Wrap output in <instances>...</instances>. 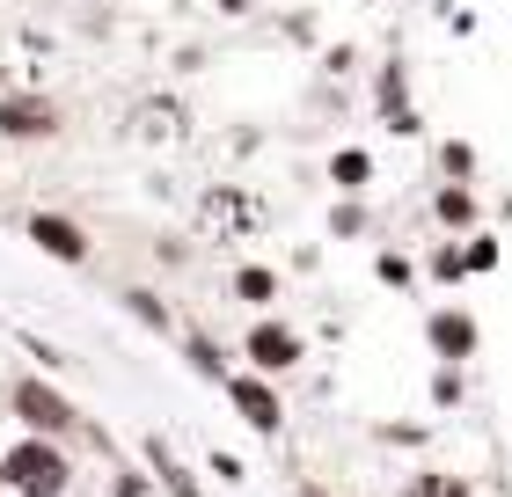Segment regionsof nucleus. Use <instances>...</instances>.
Wrapping results in <instances>:
<instances>
[{
    "label": "nucleus",
    "instance_id": "nucleus-1",
    "mask_svg": "<svg viewBox=\"0 0 512 497\" xmlns=\"http://www.w3.org/2000/svg\"><path fill=\"white\" fill-rule=\"evenodd\" d=\"M66 454L59 446H44V439H22V446H8V461H0V483H15L22 497H66Z\"/></svg>",
    "mask_w": 512,
    "mask_h": 497
},
{
    "label": "nucleus",
    "instance_id": "nucleus-2",
    "mask_svg": "<svg viewBox=\"0 0 512 497\" xmlns=\"http://www.w3.org/2000/svg\"><path fill=\"white\" fill-rule=\"evenodd\" d=\"M198 227L213 234V242H242V234H256L264 227V198H249V191H205V205H198Z\"/></svg>",
    "mask_w": 512,
    "mask_h": 497
},
{
    "label": "nucleus",
    "instance_id": "nucleus-3",
    "mask_svg": "<svg viewBox=\"0 0 512 497\" xmlns=\"http://www.w3.org/2000/svg\"><path fill=\"white\" fill-rule=\"evenodd\" d=\"M0 132H8V139H52L59 132V110L44 96H8V103H0Z\"/></svg>",
    "mask_w": 512,
    "mask_h": 497
},
{
    "label": "nucleus",
    "instance_id": "nucleus-4",
    "mask_svg": "<svg viewBox=\"0 0 512 497\" xmlns=\"http://www.w3.org/2000/svg\"><path fill=\"white\" fill-rule=\"evenodd\" d=\"M15 410L37 424V432H66V424H74V402L66 395H52L44 381H15Z\"/></svg>",
    "mask_w": 512,
    "mask_h": 497
},
{
    "label": "nucleus",
    "instance_id": "nucleus-5",
    "mask_svg": "<svg viewBox=\"0 0 512 497\" xmlns=\"http://www.w3.org/2000/svg\"><path fill=\"white\" fill-rule=\"evenodd\" d=\"M30 242H37L44 256H59V264H81V256H88V234H81L74 220H59V212H37V220H30Z\"/></svg>",
    "mask_w": 512,
    "mask_h": 497
},
{
    "label": "nucleus",
    "instance_id": "nucleus-6",
    "mask_svg": "<svg viewBox=\"0 0 512 497\" xmlns=\"http://www.w3.org/2000/svg\"><path fill=\"white\" fill-rule=\"evenodd\" d=\"M249 359L264 366V373H286V366H300V337L286 322H256L249 329Z\"/></svg>",
    "mask_w": 512,
    "mask_h": 497
},
{
    "label": "nucleus",
    "instance_id": "nucleus-7",
    "mask_svg": "<svg viewBox=\"0 0 512 497\" xmlns=\"http://www.w3.org/2000/svg\"><path fill=\"white\" fill-rule=\"evenodd\" d=\"M227 395H235L242 424H256V432H278V424H286V410H278V395H271L264 381H249V373H235V381H227Z\"/></svg>",
    "mask_w": 512,
    "mask_h": 497
},
{
    "label": "nucleus",
    "instance_id": "nucleus-8",
    "mask_svg": "<svg viewBox=\"0 0 512 497\" xmlns=\"http://www.w3.org/2000/svg\"><path fill=\"white\" fill-rule=\"evenodd\" d=\"M425 337L447 351V359H469V351H476V322H469V315H432Z\"/></svg>",
    "mask_w": 512,
    "mask_h": 497
},
{
    "label": "nucleus",
    "instance_id": "nucleus-9",
    "mask_svg": "<svg viewBox=\"0 0 512 497\" xmlns=\"http://www.w3.org/2000/svg\"><path fill=\"white\" fill-rule=\"evenodd\" d=\"M330 176H337V183H344V191H366V183H374V161H366V154H359V147H344V154H337V161H330Z\"/></svg>",
    "mask_w": 512,
    "mask_h": 497
},
{
    "label": "nucleus",
    "instance_id": "nucleus-10",
    "mask_svg": "<svg viewBox=\"0 0 512 497\" xmlns=\"http://www.w3.org/2000/svg\"><path fill=\"white\" fill-rule=\"evenodd\" d=\"M403 497H469V483H461V476H439V468H432V476H417Z\"/></svg>",
    "mask_w": 512,
    "mask_h": 497
},
{
    "label": "nucleus",
    "instance_id": "nucleus-11",
    "mask_svg": "<svg viewBox=\"0 0 512 497\" xmlns=\"http://www.w3.org/2000/svg\"><path fill=\"white\" fill-rule=\"evenodd\" d=\"M439 220H447V227H469V220H476V198H469V191H439Z\"/></svg>",
    "mask_w": 512,
    "mask_h": 497
},
{
    "label": "nucleus",
    "instance_id": "nucleus-12",
    "mask_svg": "<svg viewBox=\"0 0 512 497\" xmlns=\"http://www.w3.org/2000/svg\"><path fill=\"white\" fill-rule=\"evenodd\" d=\"M235 293H242V300H271V293H278V278H271L264 264H249V271L235 278Z\"/></svg>",
    "mask_w": 512,
    "mask_h": 497
},
{
    "label": "nucleus",
    "instance_id": "nucleus-13",
    "mask_svg": "<svg viewBox=\"0 0 512 497\" xmlns=\"http://www.w3.org/2000/svg\"><path fill=\"white\" fill-rule=\"evenodd\" d=\"M461 264H469V271H491V264H498V242H491V234L469 242V249H461Z\"/></svg>",
    "mask_w": 512,
    "mask_h": 497
},
{
    "label": "nucleus",
    "instance_id": "nucleus-14",
    "mask_svg": "<svg viewBox=\"0 0 512 497\" xmlns=\"http://www.w3.org/2000/svg\"><path fill=\"white\" fill-rule=\"evenodd\" d=\"M132 307H139V322H154V329H169V315H161V300L154 293H125Z\"/></svg>",
    "mask_w": 512,
    "mask_h": 497
},
{
    "label": "nucleus",
    "instance_id": "nucleus-15",
    "mask_svg": "<svg viewBox=\"0 0 512 497\" xmlns=\"http://www.w3.org/2000/svg\"><path fill=\"white\" fill-rule=\"evenodd\" d=\"M191 366H198V373H220V351L205 344V337H191Z\"/></svg>",
    "mask_w": 512,
    "mask_h": 497
},
{
    "label": "nucleus",
    "instance_id": "nucleus-16",
    "mask_svg": "<svg viewBox=\"0 0 512 497\" xmlns=\"http://www.w3.org/2000/svg\"><path fill=\"white\" fill-rule=\"evenodd\" d=\"M300 497H322V490H300Z\"/></svg>",
    "mask_w": 512,
    "mask_h": 497
}]
</instances>
